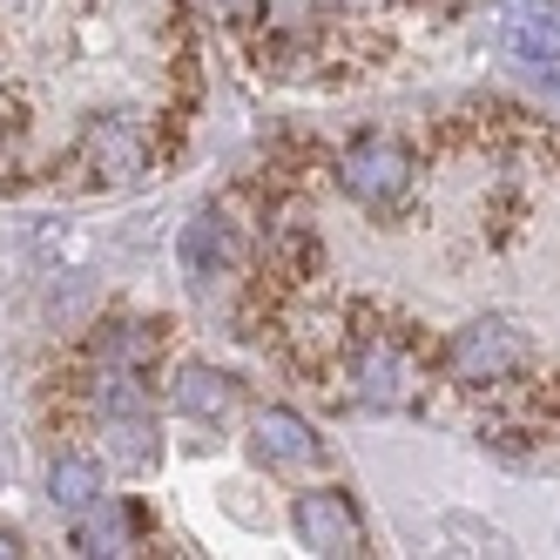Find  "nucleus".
Listing matches in <instances>:
<instances>
[{
	"label": "nucleus",
	"instance_id": "1",
	"mask_svg": "<svg viewBox=\"0 0 560 560\" xmlns=\"http://www.w3.org/2000/svg\"><path fill=\"white\" fill-rule=\"evenodd\" d=\"M527 365H534V345L520 325H506V317H472V325H459L446 338V351H439V372L453 385H506Z\"/></svg>",
	"mask_w": 560,
	"mask_h": 560
},
{
	"label": "nucleus",
	"instance_id": "2",
	"mask_svg": "<svg viewBox=\"0 0 560 560\" xmlns=\"http://www.w3.org/2000/svg\"><path fill=\"white\" fill-rule=\"evenodd\" d=\"M338 189L351 196V203H365L372 217H385V210H398L412 196V155L392 136H358L338 155Z\"/></svg>",
	"mask_w": 560,
	"mask_h": 560
},
{
	"label": "nucleus",
	"instance_id": "3",
	"mask_svg": "<svg viewBox=\"0 0 560 560\" xmlns=\"http://www.w3.org/2000/svg\"><path fill=\"white\" fill-rule=\"evenodd\" d=\"M291 527H298V540H304L311 553H331V560H351V553L372 547L365 513H358V500L338 493V487H311V493H298V500H291Z\"/></svg>",
	"mask_w": 560,
	"mask_h": 560
},
{
	"label": "nucleus",
	"instance_id": "4",
	"mask_svg": "<svg viewBox=\"0 0 560 560\" xmlns=\"http://www.w3.org/2000/svg\"><path fill=\"white\" fill-rule=\"evenodd\" d=\"M351 385H358L365 406L398 412L412 398V385H419V365H412V351L398 345L392 331H372L365 345H358V358H351Z\"/></svg>",
	"mask_w": 560,
	"mask_h": 560
},
{
	"label": "nucleus",
	"instance_id": "5",
	"mask_svg": "<svg viewBox=\"0 0 560 560\" xmlns=\"http://www.w3.org/2000/svg\"><path fill=\"white\" fill-rule=\"evenodd\" d=\"M82 163H89V176L95 183H136L142 170H149V149H142V136L122 122V115H95V122L82 129Z\"/></svg>",
	"mask_w": 560,
	"mask_h": 560
},
{
	"label": "nucleus",
	"instance_id": "6",
	"mask_svg": "<svg viewBox=\"0 0 560 560\" xmlns=\"http://www.w3.org/2000/svg\"><path fill=\"white\" fill-rule=\"evenodd\" d=\"M89 358L108 372H149L163 358V325H149V317H108L89 338Z\"/></svg>",
	"mask_w": 560,
	"mask_h": 560
},
{
	"label": "nucleus",
	"instance_id": "7",
	"mask_svg": "<svg viewBox=\"0 0 560 560\" xmlns=\"http://www.w3.org/2000/svg\"><path fill=\"white\" fill-rule=\"evenodd\" d=\"M170 398H176V412H183V419L223 425V419H236V406H244V385H236L230 372H217V365H183Z\"/></svg>",
	"mask_w": 560,
	"mask_h": 560
},
{
	"label": "nucleus",
	"instance_id": "8",
	"mask_svg": "<svg viewBox=\"0 0 560 560\" xmlns=\"http://www.w3.org/2000/svg\"><path fill=\"white\" fill-rule=\"evenodd\" d=\"M176 257H183V270H189V284H210V277H223V270L236 264V236H230V223H223L217 210H196V217L183 223Z\"/></svg>",
	"mask_w": 560,
	"mask_h": 560
},
{
	"label": "nucleus",
	"instance_id": "9",
	"mask_svg": "<svg viewBox=\"0 0 560 560\" xmlns=\"http://www.w3.org/2000/svg\"><path fill=\"white\" fill-rule=\"evenodd\" d=\"M500 48L520 68H553L560 61V21L547 8H534V0H520V8L506 14V27H500Z\"/></svg>",
	"mask_w": 560,
	"mask_h": 560
},
{
	"label": "nucleus",
	"instance_id": "10",
	"mask_svg": "<svg viewBox=\"0 0 560 560\" xmlns=\"http://www.w3.org/2000/svg\"><path fill=\"white\" fill-rule=\"evenodd\" d=\"M250 446H257L264 466H311V459H317V432H311V419H298L291 406H270V412H257Z\"/></svg>",
	"mask_w": 560,
	"mask_h": 560
},
{
	"label": "nucleus",
	"instance_id": "11",
	"mask_svg": "<svg viewBox=\"0 0 560 560\" xmlns=\"http://www.w3.org/2000/svg\"><path fill=\"white\" fill-rule=\"evenodd\" d=\"M129 540H136V513L122 500L102 493L95 506L74 513V547H82V553H129Z\"/></svg>",
	"mask_w": 560,
	"mask_h": 560
},
{
	"label": "nucleus",
	"instance_id": "12",
	"mask_svg": "<svg viewBox=\"0 0 560 560\" xmlns=\"http://www.w3.org/2000/svg\"><path fill=\"white\" fill-rule=\"evenodd\" d=\"M102 439H108V459L122 466V472H149L155 459H163L149 412H108V419H102Z\"/></svg>",
	"mask_w": 560,
	"mask_h": 560
},
{
	"label": "nucleus",
	"instance_id": "13",
	"mask_svg": "<svg viewBox=\"0 0 560 560\" xmlns=\"http://www.w3.org/2000/svg\"><path fill=\"white\" fill-rule=\"evenodd\" d=\"M48 500H55L61 513L95 506V500H102V466H95L89 453H61V459L48 466Z\"/></svg>",
	"mask_w": 560,
	"mask_h": 560
},
{
	"label": "nucleus",
	"instance_id": "14",
	"mask_svg": "<svg viewBox=\"0 0 560 560\" xmlns=\"http://www.w3.org/2000/svg\"><path fill=\"white\" fill-rule=\"evenodd\" d=\"M89 398H95V412L108 419V412H149V398H142V372H95V385H89Z\"/></svg>",
	"mask_w": 560,
	"mask_h": 560
},
{
	"label": "nucleus",
	"instance_id": "15",
	"mask_svg": "<svg viewBox=\"0 0 560 560\" xmlns=\"http://www.w3.org/2000/svg\"><path fill=\"white\" fill-rule=\"evenodd\" d=\"M277 257H284L291 277H317V270H325V244H317L304 223H284V230H277Z\"/></svg>",
	"mask_w": 560,
	"mask_h": 560
},
{
	"label": "nucleus",
	"instance_id": "16",
	"mask_svg": "<svg viewBox=\"0 0 560 560\" xmlns=\"http://www.w3.org/2000/svg\"><path fill=\"white\" fill-rule=\"evenodd\" d=\"M217 8H223V14H250V8H257V0H217Z\"/></svg>",
	"mask_w": 560,
	"mask_h": 560
},
{
	"label": "nucleus",
	"instance_id": "17",
	"mask_svg": "<svg viewBox=\"0 0 560 560\" xmlns=\"http://www.w3.org/2000/svg\"><path fill=\"white\" fill-rule=\"evenodd\" d=\"M14 553H21V540H14V534H0V560H14Z\"/></svg>",
	"mask_w": 560,
	"mask_h": 560
},
{
	"label": "nucleus",
	"instance_id": "18",
	"mask_svg": "<svg viewBox=\"0 0 560 560\" xmlns=\"http://www.w3.org/2000/svg\"><path fill=\"white\" fill-rule=\"evenodd\" d=\"M345 8H385V0H345Z\"/></svg>",
	"mask_w": 560,
	"mask_h": 560
}]
</instances>
